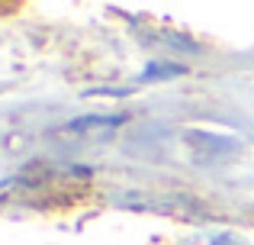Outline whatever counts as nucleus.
Segmentation results:
<instances>
[{"label":"nucleus","instance_id":"f257e3e1","mask_svg":"<svg viewBox=\"0 0 254 245\" xmlns=\"http://www.w3.org/2000/svg\"><path fill=\"white\" fill-rule=\"evenodd\" d=\"M119 123H123L119 116H113V120H103V116H87V120H77V123L64 126L62 136H81V142H84V139H100V136H110Z\"/></svg>","mask_w":254,"mask_h":245},{"label":"nucleus","instance_id":"7ed1b4c3","mask_svg":"<svg viewBox=\"0 0 254 245\" xmlns=\"http://www.w3.org/2000/svg\"><path fill=\"white\" fill-rule=\"evenodd\" d=\"M184 75V68H177V65H151V71H145V81H151V78H177Z\"/></svg>","mask_w":254,"mask_h":245},{"label":"nucleus","instance_id":"f03ea898","mask_svg":"<svg viewBox=\"0 0 254 245\" xmlns=\"http://www.w3.org/2000/svg\"><path fill=\"white\" fill-rule=\"evenodd\" d=\"M184 139L193 145V149H203V152H209V155H216V152L229 155V152H238V145H242L232 136H209V132H199V129H190Z\"/></svg>","mask_w":254,"mask_h":245}]
</instances>
